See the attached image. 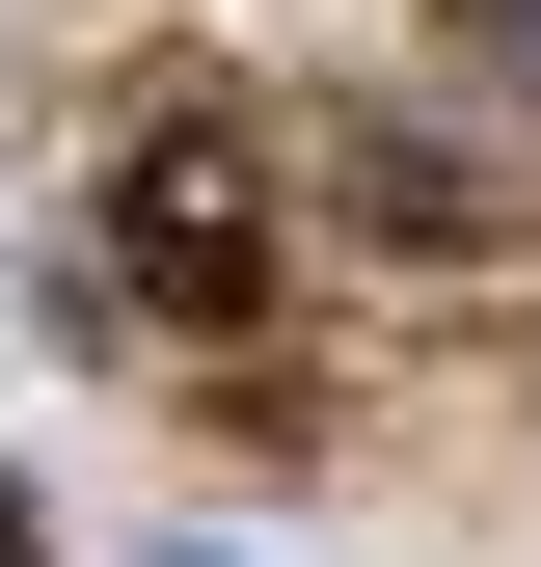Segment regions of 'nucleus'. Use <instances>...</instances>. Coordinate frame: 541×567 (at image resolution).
I'll list each match as a JSON object with an SVG mask.
<instances>
[{"instance_id":"obj_1","label":"nucleus","mask_w":541,"mask_h":567,"mask_svg":"<svg viewBox=\"0 0 541 567\" xmlns=\"http://www.w3.org/2000/svg\"><path fill=\"white\" fill-rule=\"evenodd\" d=\"M135 298H190V324H244V298H270V217H244L217 135H135Z\"/></svg>"},{"instance_id":"obj_2","label":"nucleus","mask_w":541,"mask_h":567,"mask_svg":"<svg viewBox=\"0 0 541 567\" xmlns=\"http://www.w3.org/2000/svg\"><path fill=\"white\" fill-rule=\"evenodd\" d=\"M0 567H54V540H28V514H0Z\"/></svg>"}]
</instances>
